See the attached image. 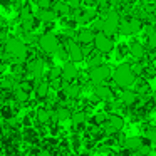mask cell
Returning a JSON list of instances; mask_svg holds the SVG:
<instances>
[{
	"instance_id": "cell-1",
	"label": "cell",
	"mask_w": 156,
	"mask_h": 156,
	"mask_svg": "<svg viewBox=\"0 0 156 156\" xmlns=\"http://www.w3.org/2000/svg\"><path fill=\"white\" fill-rule=\"evenodd\" d=\"M5 52H7L12 59H15L17 62H24L25 59H27V54H29L27 45L17 37H12L7 41V44H5Z\"/></svg>"
},
{
	"instance_id": "cell-2",
	"label": "cell",
	"mask_w": 156,
	"mask_h": 156,
	"mask_svg": "<svg viewBox=\"0 0 156 156\" xmlns=\"http://www.w3.org/2000/svg\"><path fill=\"white\" fill-rule=\"evenodd\" d=\"M112 81H114V84L119 86V87H128V86H131L133 82L136 81V76H134V72H133L131 66L129 64H121L114 71Z\"/></svg>"
},
{
	"instance_id": "cell-3",
	"label": "cell",
	"mask_w": 156,
	"mask_h": 156,
	"mask_svg": "<svg viewBox=\"0 0 156 156\" xmlns=\"http://www.w3.org/2000/svg\"><path fill=\"white\" fill-rule=\"evenodd\" d=\"M119 22H121V17L116 10H108V15L102 20V34L104 35H114L119 32Z\"/></svg>"
},
{
	"instance_id": "cell-4",
	"label": "cell",
	"mask_w": 156,
	"mask_h": 156,
	"mask_svg": "<svg viewBox=\"0 0 156 156\" xmlns=\"http://www.w3.org/2000/svg\"><path fill=\"white\" fill-rule=\"evenodd\" d=\"M37 42H39V47L44 52H47V54H55V52L61 49L59 39L55 37L54 34H42Z\"/></svg>"
},
{
	"instance_id": "cell-5",
	"label": "cell",
	"mask_w": 156,
	"mask_h": 156,
	"mask_svg": "<svg viewBox=\"0 0 156 156\" xmlns=\"http://www.w3.org/2000/svg\"><path fill=\"white\" fill-rule=\"evenodd\" d=\"M109 76H111V71H109L108 66L99 64V66H94V67L89 69V79H91V82L96 86H101Z\"/></svg>"
},
{
	"instance_id": "cell-6",
	"label": "cell",
	"mask_w": 156,
	"mask_h": 156,
	"mask_svg": "<svg viewBox=\"0 0 156 156\" xmlns=\"http://www.w3.org/2000/svg\"><path fill=\"white\" fill-rule=\"evenodd\" d=\"M139 29H141V20L136 17L133 19H122L121 22H119V30L122 32V34L126 35H133L136 34V32H139Z\"/></svg>"
},
{
	"instance_id": "cell-7",
	"label": "cell",
	"mask_w": 156,
	"mask_h": 156,
	"mask_svg": "<svg viewBox=\"0 0 156 156\" xmlns=\"http://www.w3.org/2000/svg\"><path fill=\"white\" fill-rule=\"evenodd\" d=\"M94 47H96V51L102 52V54H108V52L112 51L114 44H112L111 37H108L104 34H98V35H94Z\"/></svg>"
},
{
	"instance_id": "cell-8",
	"label": "cell",
	"mask_w": 156,
	"mask_h": 156,
	"mask_svg": "<svg viewBox=\"0 0 156 156\" xmlns=\"http://www.w3.org/2000/svg\"><path fill=\"white\" fill-rule=\"evenodd\" d=\"M67 55H69V59L72 61V64H74V62H81L82 59H84L82 47L77 44V42H74V41L67 42Z\"/></svg>"
},
{
	"instance_id": "cell-9",
	"label": "cell",
	"mask_w": 156,
	"mask_h": 156,
	"mask_svg": "<svg viewBox=\"0 0 156 156\" xmlns=\"http://www.w3.org/2000/svg\"><path fill=\"white\" fill-rule=\"evenodd\" d=\"M61 77L66 84H72V81L77 77V67L72 62H66L64 67L61 69Z\"/></svg>"
},
{
	"instance_id": "cell-10",
	"label": "cell",
	"mask_w": 156,
	"mask_h": 156,
	"mask_svg": "<svg viewBox=\"0 0 156 156\" xmlns=\"http://www.w3.org/2000/svg\"><path fill=\"white\" fill-rule=\"evenodd\" d=\"M129 54H131L136 61H141V59L146 55L144 45L139 44V42H131V45H129Z\"/></svg>"
},
{
	"instance_id": "cell-11",
	"label": "cell",
	"mask_w": 156,
	"mask_h": 156,
	"mask_svg": "<svg viewBox=\"0 0 156 156\" xmlns=\"http://www.w3.org/2000/svg\"><path fill=\"white\" fill-rule=\"evenodd\" d=\"M143 141L144 139L143 138H138V136H133V138H128L126 141H122V146H124L126 151H138V148L143 144Z\"/></svg>"
},
{
	"instance_id": "cell-12",
	"label": "cell",
	"mask_w": 156,
	"mask_h": 156,
	"mask_svg": "<svg viewBox=\"0 0 156 156\" xmlns=\"http://www.w3.org/2000/svg\"><path fill=\"white\" fill-rule=\"evenodd\" d=\"M106 124H108L109 128H112L114 133H116V131H119V129H122L124 119H122L119 114H111V116H108V119H106Z\"/></svg>"
},
{
	"instance_id": "cell-13",
	"label": "cell",
	"mask_w": 156,
	"mask_h": 156,
	"mask_svg": "<svg viewBox=\"0 0 156 156\" xmlns=\"http://www.w3.org/2000/svg\"><path fill=\"white\" fill-rule=\"evenodd\" d=\"M35 24H37V20H35V17L30 14L29 10H22V25H24L25 30H32V29L35 27Z\"/></svg>"
},
{
	"instance_id": "cell-14",
	"label": "cell",
	"mask_w": 156,
	"mask_h": 156,
	"mask_svg": "<svg viewBox=\"0 0 156 156\" xmlns=\"http://www.w3.org/2000/svg\"><path fill=\"white\" fill-rule=\"evenodd\" d=\"M94 42V32L89 30V29H84V30H81L77 34V44H84V45H89Z\"/></svg>"
},
{
	"instance_id": "cell-15",
	"label": "cell",
	"mask_w": 156,
	"mask_h": 156,
	"mask_svg": "<svg viewBox=\"0 0 156 156\" xmlns=\"http://www.w3.org/2000/svg\"><path fill=\"white\" fill-rule=\"evenodd\" d=\"M62 92L67 99H76L81 94V87L77 84H64L62 86Z\"/></svg>"
},
{
	"instance_id": "cell-16",
	"label": "cell",
	"mask_w": 156,
	"mask_h": 156,
	"mask_svg": "<svg viewBox=\"0 0 156 156\" xmlns=\"http://www.w3.org/2000/svg\"><path fill=\"white\" fill-rule=\"evenodd\" d=\"M121 101H122V104H126V106H134L136 101H138V94H136L134 91L124 89L122 94H121Z\"/></svg>"
},
{
	"instance_id": "cell-17",
	"label": "cell",
	"mask_w": 156,
	"mask_h": 156,
	"mask_svg": "<svg viewBox=\"0 0 156 156\" xmlns=\"http://www.w3.org/2000/svg\"><path fill=\"white\" fill-rule=\"evenodd\" d=\"M96 96H98L99 99H102V101H109V99L112 98V91L108 86L101 84V86H96Z\"/></svg>"
},
{
	"instance_id": "cell-18",
	"label": "cell",
	"mask_w": 156,
	"mask_h": 156,
	"mask_svg": "<svg viewBox=\"0 0 156 156\" xmlns=\"http://www.w3.org/2000/svg\"><path fill=\"white\" fill-rule=\"evenodd\" d=\"M98 15V12L94 10V9H86L84 12H81L79 14V17H77V22L79 24H86V22H91L92 19Z\"/></svg>"
},
{
	"instance_id": "cell-19",
	"label": "cell",
	"mask_w": 156,
	"mask_h": 156,
	"mask_svg": "<svg viewBox=\"0 0 156 156\" xmlns=\"http://www.w3.org/2000/svg\"><path fill=\"white\" fill-rule=\"evenodd\" d=\"M34 87H35V94H37L39 99H44L49 96V82L41 81V82H37Z\"/></svg>"
},
{
	"instance_id": "cell-20",
	"label": "cell",
	"mask_w": 156,
	"mask_h": 156,
	"mask_svg": "<svg viewBox=\"0 0 156 156\" xmlns=\"http://www.w3.org/2000/svg\"><path fill=\"white\" fill-rule=\"evenodd\" d=\"M71 109L69 108H64V106H59L57 109H55V118H57V121H67V119H71Z\"/></svg>"
},
{
	"instance_id": "cell-21",
	"label": "cell",
	"mask_w": 156,
	"mask_h": 156,
	"mask_svg": "<svg viewBox=\"0 0 156 156\" xmlns=\"http://www.w3.org/2000/svg\"><path fill=\"white\" fill-rule=\"evenodd\" d=\"M55 17H57V15L52 10H49V9H41V10H39V19H41L42 22H54Z\"/></svg>"
},
{
	"instance_id": "cell-22",
	"label": "cell",
	"mask_w": 156,
	"mask_h": 156,
	"mask_svg": "<svg viewBox=\"0 0 156 156\" xmlns=\"http://www.w3.org/2000/svg\"><path fill=\"white\" fill-rule=\"evenodd\" d=\"M86 119H87V116H86L84 111H76L74 114H71V121L74 126H79V124H84Z\"/></svg>"
},
{
	"instance_id": "cell-23",
	"label": "cell",
	"mask_w": 156,
	"mask_h": 156,
	"mask_svg": "<svg viewBox=\"0 0 156 156\" xmlns=\"http://www.w3.org/2000/svg\"><path fill=\"white\" fill-rule=\"evenodd\" d=\"M52 12H54L55 15H57V14L59 15H67L69 12H71V9H69V5L66 4V2H57V4L54 5V10H52Z\"/></svg>"
},
{
	"instance_id": "cell-24",
	"label": "cell",
	"mask_w": 156,
	"mask_h": 156,
	"mask_svg": "<svg viewBox=\"0 0 156 156\" xmlns=\"http://www.w3.org/2000/svg\"><path fill=\"white\" fill-rule=\"evenodd\" d=\"M37 121L41 122V124H44V122H49V121H51V111H49V109L41 108V109L37 111Z\"/></svg>"
},
{
	"instance_id": "cell-25",
	"label": "cell",
	"mask_w": 156,
	"mask_h": 156,
	"mask_svg": "<svg viewBox=\"0 0 156 156\" xmlns=\"http://www.w3.org/2000/svg\"><path fill=\"white\" fill-rule=\"evenodd\" d=\"M136 91H138V94H146V92L149 91V87H148V82L144 81V79H136ZM134 91V92H136Z\"/></svg>"
},
{
	"instance_id": "cell-26",
	"label": "cell",
	"mask_w": 156,
	"mask_h": 156,
	"mask_svg": "<svg viewBox=\"0 0 156 156\" xmlns=\"http://www.w3.org/2000/svg\"><path fill=\"white\" fill-rule=\"evenodd\" d=\"M14 98L17 99L19 102H25L29 99V92H25V91H22L19 86H15V91H14Z\"/></svg>"
},
{
	"instance_id": "cell-27",
	"label": "cell",
	"mask_w": 156,
	"mask_h": 156,
	"mask_svg": "<svg viewBox=\"0 0 156 156\" xmlns=\"http://www.w3.org/2000/svg\"><path fill=\"white\" fill-rule=\"evenodd\" d=\"M146 138H148V143L149 146H156V128H149L146 129Z\"/></svg>"
},
{
	"instance_id": "cell-28",
	"label": "cell",
	"mask_w": 156,
	"mask_h": 156,
	"mask_svg": "<svg viewBox=\"0 0 156 156\" xmlns=\"http://www.w3.org/2000/svg\"><path fill=\"white\" fill-rule=\"evenodd\" d=\"M106 119H108V116L104 112H96L94 118H92V122H94V126H102L106 122Z\"/></svg>"
},
{
	"instance_id": "cell-29",
	"label": "cell",
	"mask_w": 156,
	"mask_h": 156,
	"mask_svg": "<svg viewBox=\"0 0 156 156\" xmlns=\"http://www.w3.org/2000/svg\"><path fill=\"white\" fill-rule=\"evenodd\" d=\"M136 153H139L141 156H148L149 153H151V146H149V143L148 141H143V144L138 148V151H136Z\"/></svg>"
},
{
	"instance_id": "cell-30",
	"label": "cell",
	"mask_w": 156,
	"mask_h": 156,
	"mask_svg": "<svg viewBox=\"0 0 156 156\" xmlns=\"http://www.w3.org/2000/svg\"><path fill=\"white\" fill-rule=\"evenodd\" d=\"M37 5L41 9H49L52 5V0H37Z\"/></svg>"
},
{
	"instance_id": "cell-31",
	"label": "cell",
	"mask_w": 156,
	"mask_h": 156,
	"mask_svg": "<svg viewBox=\"0 0 156 156\" xmlns=\"http://www.w3.org/2000/svg\"><path fill=\"white\" fill-rule=\"evenodd\" d=\"M98 30V32H102V20H94V24H92V32Z\"/></svg>"
},
{
	"instance_id": "cell-32",
	"label": "cell",
	"mask_w": 156,
	"mask_h": 156,
	"mask_svg": "<svg viewBox=\"0 0 156 156\" xmlns=\"http://www.w3.org/2000/svg\"><path fill=\"white\" fill-rule=\"evenodd\" d=\"M59 76H61V71L59 69H52L51 74H49V81H54V79H59Z\"/></svg>"
},
{
	"instance_id": "cell-33",
	"label": "cell",
	"mask_w": 156,
	"mask_h": 156,
	"mask_svg": "<svg viewBox=\"0 0 156 156\" xmlns=\"http://www.w3.org/2000/svg\"><path fill=\"white\" fill-rule=\"evenodd\" d=\"M79 4H81V0H69V9H77Z\"/></svg>"
},
{
	"instance_id": "cell-34",
	"label": "cell",
	"mask_w": 156,
	"mask_h": 156,
	"mask_svg": "<svg viewBox=\"0 0 156 156\" xmlns=\"http://www.w3.org/2000/svg\"><path fill=\"white\" fill-rule=\"evenodd\" d=\"M2 87H4V89H10L12 87V79H5V81L2 82Z\"/></svg>"
},
{
	"instance_id": "cell-35",
	"label": "cell",
	"mask_w": 156,
	"mask_h": 156,
	"mask_svg": "<svg viewBox=\"0 0 156 156\" xmlns=\"http://www.w3.org/2000/svg\"><path fill=\"white\" fill-rule=\"evenodd\" d=\"M51 86L54 89H61L62 86H61V81H59V79H54V81H51Z\"/></svg>"
},
{
	"instance_id": "cell-36",
	"label": "cell",
	"mask_w": 156,
	"mask_h": 156,
	"mask_svg": "<svg viewBox=\"0 0 156 156\" xmlns=\"http://www.w3.org/2000/svg\"><path fill=\"white\" fill-rule=\"evenodd\" d=\"M34 41H35V39H34V35H32V34H29V32H27V34H25V41H22V42L25 44V42H34Z\"/></svg>"
},
{
	"instance_id": "cell-37",
	"label": "cell",
	"mask_w": 156,
	"mask_h": 156,
	"mask_svg": "<svg viewBox=\"0 0 156 156\" xmlns=\"http://www.w3.org/2000/svg\"><path fill=\"white\" fill-rule=\"evenodd\" d=\"M5 71V64H4V62H2V61H0V74H2V72H4Z\"/></svg>"
},
{
	"instance_id": "cell-38",
	"label": "cell",
	"mask_w": 156,
	"mask_h": 156,
	"mask_svg": "<svg viewBox=\"0 0 156 156\" xmlns=\"http://www.w3.org/2000/svg\"><path fill=\"white\" fill-rule=\"evenodd\" d=\"M79 156H87V154H86V153H84V154H79Z\"/></svg>"
},
{
	"instance_id": "cell-39",
	"label": "cell",
	"mask_w": 156,
	"mask_h": 156,
	"mask_svg": "<svg viewBox=\"0 0 156 156\" xmlns=\"http://www.w3.org/2000/svg\"><path fill=\"white\" fill-rule=\"evenodd\" d=\"M0 42H2V39H0Z\"/></svg>"
}]
</instances>
